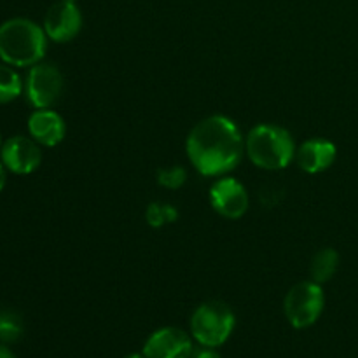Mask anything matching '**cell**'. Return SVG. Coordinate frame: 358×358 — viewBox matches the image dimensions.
<instances>
[{"mask_svg":"<svg viewBox=\"0 0 358 358\" xmlns=\"http://www.w3.org/2000/svg\"><path fill=\"white\" fill-rule=\"evenodd\" d=\"M83 17L72 2H58L49 7L44 17V31L55 42H69L79 34Z\"/></svg>","mask_w":358,"mask_h":358,"instance_id":"obj_10","label":"cell"},{"mask_svg":"<svg viewBox=\"0 0 358 358\" xmlns=\"http://www.w3.org/2000/svg\"><path fill=\"white\" fill-rule=\"evenodd\" d=\"M143 355L145 358H191L192 341L180 329L164 327L147 339Z\"/></svg>","mask_w":358,"mask_h":358,"instance_id":"obj_9","label":"cell"},{"mask_svg":"<svg viewBox=\"0 0 358 358\" xmlns=\"http://www.w3.org/2000/svg\"><path fill=\"white\" fill-rule=\"evenodd\" d=\"M324 290L317 282H303L289 290L285 297V317L294 329L311 327L324 311Z\"/></svg>","mask_w":358,"mask_h":358,"instance_id":"obj_5","label":"cell"},{"mask_svg":"<svg viewBox=\"0 0 358 358\" xmlns=\"http://www.w3.org/2000/svg\"><path fill=\"white\" fill-rule=\"evenodd\" d=\"M23 336V322L14 311H0V343L10 345L20 341Z\"/></svg>","mask_w":358,"mask_h":358,"instance_id":"obj_15","label":"cell"},{"mask_svg":"<svg viewBox=\"0 0 358 358\" xmlns=\"http://www.w3.org/2000/svg\"><path fill=\"white\" fill-rule=\"evenodd\" d=\"M212 206L226 219H240L248 210V194L236 178H220L210 189Z\"/></svg>","mask_w":358,"mask_h":358,"instance_id":"obj_8","label":"cell"},{"mask_svg":"<svg viewBox=\"0 0 358 358\" xmlns=\"http://www.w3.org/2000/svg\"><path fill=\"white\" fill-rule=\"evenodd\" d=\"M0 358H16L13 355V352H10L7 346H2L0 345Z\"/></svg>","mask_w":358,"mask_h":358,"instance_id":"obj_20","label":"cell"},{"mask_svg":"<svg viewBox=\"0 0 358 358\" xmlns=\"http://www.w3.org/2000/svg\"><path fill=\"white\" fill-rule=\"evenodd\" d=\"M63 2H72V3H76V0H63Z\"/></svg>","mask_w":358,"mask_h":358,"instance_id":"obj_22","label":"cell"},{"mask_svg":"<svg viewBox=\"0 0 358 358\" xmlns=\"http://www.w3.org/2000/svg\"><path fill=\"white\" fill-rule=\"evenodd\" d=\"M247 152L255 166L282 170L294 157V140L287 129L273 124H259L248 135Z\"/></svg>","mask_w":358,"mask_h":358,"instance_id":"obj_3","label":"cell"},{"mask_svg":"<svg viewBox=\"0 0 358 358\" xmlns=\"http://www.w3.org/2000/svg\"><path fill=\"white\" fill-rule=\"evenodd\" d=\"M185 178H187V175H185L184 168L180 166L163 168V170L157 171V182L168 189H178L180 185H184Z\"/></svg>","mask_w":358,"mask_h":358,"instance_id":"obj_17","label":"cell"},{"mask_svg":"<svg viewBox=\"0 0 358 358\" xmlns=\"http://www.w3.org/2000/svg\"><path fill=\"white\" fill-rule=\"evenodd\" d=\"M0 149H2V138H0Z\"/></svg>","mask_w":358,"mask_h":358,"instance_id":"obj_23","label":"cell"},{"mask_svg":"<svg viewBox=\"0 0 358 358\" xmlns=\"http://www.w3.org/2000/svg\"><path fill=\"white\" fill-rule=\"evenodd\" d=\"M45 52V31L27 17L0 24V58L10 66H34Z\"/></svg>","mask_w":358,"mask_h":358,"instance_id":"obj_2","label":"cell"},{"mask_svg":"<svg viewBox=\"0 0 358 358\" xmlns=\"http://www.w3.org/2000/svg\"><path fill=\"white\" fill-rule=\"evenodd\" d=\"M334 159L336 145L322 138L308 140L297 152V163L308 173H318V171L327 170Z\"/></svg>","mask_w":358,"mask_h":358,"instance_id":"obj_12","label":"cell"},{"mask_svg":"<svg viewBox=\"0 0 358 358\" xmlns=\"http://www.w3.org/2000/svg\"><path fill=\"white\" fill-rule=\"evenodd\" d=\"M177 210L173 208L171 205H159V203H152L149 205L145 213V219L149 222V226L152 227H161L163 224L173 222L177 220Z\"/></svg>","mask_w":358,"mask_h":358,"instance_id":"obj_16","label":"cell"},{"mask_svg":"<svg viewBox=\"0 0 358 358\" xmlns=\"http://www.w3.org/2000/svg\"><path fill=\"white\" fill-rule=\"evenodd\" d=\"M2 163L7 170L17 175H28L38 168L42 152L37 142L27 136H10L0 149Z\"/></svg>","mask_w":358,"mask_h":358,"instance_id":"obj_7","label":"cell"},{"mask_svg":"<svg viewBox=\"0 0 358 358\" xmlns=\"http://www.w3.org/2000/svg\"><path fill=\"white\" fill-rule=\"evenodd\" d=\"M21 90L23 84L20 76L10 66H7V63L0 65V105L16 100L21 94Z\"/></svg>","mask_w":358,"mask_h":358,"instance_id":"obj_14","label":"cell"},{"mask_svg":"<svg viewBox=\"0 0 358 358\" xmlns=\"http://www.w3.org/2000/svg\"><path fill=\"white\" fill-rule=\"evenodd\" d=\"M124 358H145V355H138V353H133V355H128Z\"/></svg>","mask_w":358,"mask_h":358,"instance_id":"obj_21","label":"cell"},{"mask_svg":"<svg viewBox=\"0 0 358 358\" xmlns=\"http://www.w3.org/2000/svg\"><path fill=\"white\" fill-rule=\"evenodd\" d=\"M338 264L339 255L336 250L324 248L322 252H318L313 257V261H311V276H313V282H329L334 276V273L338 271Z\"/></svg>","mask_w":358,"mask_h":358,"instance_id":"obj_13","label":"cell"},{"mask_svg":"<svg viewBox=\"0 0 358 358\" xmlns=\"http://www.w3.org/2000/svg\"><path fill=\"white\" fill-rule=\"evenodd\" d=\"M6 180H7L6 166H3V163H0V192H2V189L6 187Z\"/></svg>","mask_w":358,"mask_h":358,"instance_id":"obj_19","label":"cell"},{"mask_svg":"<svg viewBox=\"0 0 358 358\" xmlns=\"http://www.w3.org/2000/svg\"><path fill=\"white\" fill-rule=\"evenodd\" d=\"M236 318L227 304L212 301L194 311L191 318V332L198 343L206 348H217L229 339Z\"/></svg>","mask_w":358,"mask_h":358,"instance_id":"obj_4","label":"cell"},{"mask_svg":"<svg viewBox=\"0 0 358 358\" xmlns=\"http://www.w3.org/2000/svg\"><path fill=\"white\" fill-rule=\"evenodd\" d=\"M63 93V76L55 65L37 63L27 77V98L35 108H49Z\"/></svg>","mask_w":358,"mask_h":358,"instance_id":"obj_6","label":"cell"},{"mask_svg":"<svg viewBox=\"0 0 358 358\" xmlns=\"http://www.w3.org/2000/svg\"><path fill=\"white\" fill-rule=\"evenodd\" d=\"M28 131L41 145L55 147L65 136V122L55 110L38 108L28 119Z\"/></svg>","mask_w":358,"mask_h":358,"instance_id":"obj_11","label":"cell"},{"mask_svg":"<svg viewBox=\"0 0 358 358\" xmlns=\"http://www.w3.org/2000/svg\"><path fill=\"white\" fill-rule=\"evenodd\" d=\"M194 358H222V357H220L217 352H213V350H203V352H199Z\"/></svg>","mask_w":358,"mask_h":358,"instance_id":"obj_18","label":"cell"},{"mask_svg":"<svg viewBox=\"0 0 358 358\" xmlns=\"http://www.w3.org/2000/svg\"><path fill=\"white\" fill-rule=\"evenodd\" d=\"M243 138L238 126L224 115L199 122L187 138V154L196 170L206 177L227 173L241 159Z\"/></svg>","mask_w":358,"mask_h":358,"instance_id":"obj_1","label":"cell"}]
</instances>
